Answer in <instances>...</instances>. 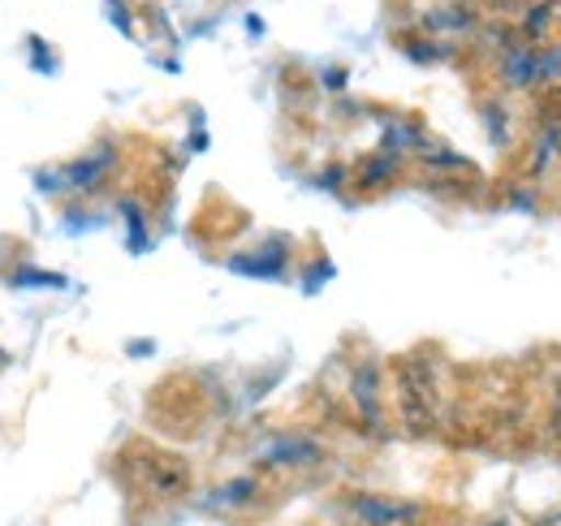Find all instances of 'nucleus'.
<instances>
[{
  "instance_id": "obj_1",
  "label": "nucleus",
  "mask_w": 561,
  "mask_h": 526,
  "mask_svg": "<svg viewBox=\"0 0 561 526\" xmlns=\"http://www.w3.org/2000/svg\"><path fill=\"white\" fill-rule=\"evenodd\" d=\"M398 405L411 432H427V423L436 419V380L432 371H423V358H411L398 371Z\"/></svg>"
},
{
  "instance_id": "obj_2",
  "label": "nucleus",
  "mask_w": 561,
  "mask_h": 526,
  "mask_svg": "<svg viewBox=\"0 0 561 526\" xmlns=\"http://www.w3.org/2000/svg\"><path fill=\"white\" fill-rule=\"evenodd\" d=\"M423 31H427L432 39L476 35V31H480V13H476L471 4H462V0H445V4H436V9L423 13Z\"/></svg>"
},
{
  "instance_id": "obj_3",
  "label": "nucleus",
  "mask_w": 561,
  "mask_h": 526,
  "mask_svg": "<svg viewBox=\"0 0 561 526\" xmlns=\"http://www.w3.org/2000/svg\"><path fill=\"white\" fill-rule=\"evenodd\" d=\"M558 18H561V0H523V9H518V22H514V26H518L523 44L540 48V44H549V39H553Z\"/></svg>"
},
{
  "instance_id": "obj_4",
  "label": "nucleus",
  "mask_w": 561,
  "mask_h": 526,
  "mask_svg": "<svg viewBox=\"0 0 561 526\" xmlns=\"http://www.w3.org/2000/svg\"><path fill=\"white\" fill-rule=\"evenodd\" d=\"M142 483H147V492L151 496H182L186 488H191V470H186V461L178 458H147L142 461Z\"/></svg>"
},
{
  "instance_id": "obj_5",
  "label": "nucleus",
  "mask_w": 561,
  "mask_h": 526,
  "mask_svg": "<svg viewBox=\"0 0 561 526\" xmlns=\"http://www.w3.org/2000/svg\"><path fill=\"white\" fill-rule=\"evenodd\" d=\"M351 510L358 514V523H367V526H398V523H415V518H420V505H411V501H389V496H354Z\"/></svg>"
},
{
  "instance_id": "obj_6",
  "label": "nucleus",
  "mask_w": 561,
  "mask_h": 526,
  "mask_svg": "<svg viewBox=\"0 0 561 526\" xmlns=\"http://www.w3.org/2000/svg\"><path fill=\"white\" fill-rule=\"evenodd\" d=\"M496 82L505 91H531L536 87V48L531 44H514L510 53L496 57Z\"/></svg>"
},
{
  "instance_id": "obj_7",
  "label": "nucleus",
  "mask_w": 561,
  "mask_h": 526,
  "mask_svg": "<svg viewBox=\"0 0 561 526\" xmlns=\"http://www.w3.org/2000/svg\"><path fill=\"white\" fill-rule=\"evenodd\" d=\"M476 44L489 48L492 57H501V53H510L514 44H523V35H518V26H510V22H480Z\"/></svg>"
},
{
  "instance_id": "obj_8",
  "label": "nucleus",
  "mask_w": 561,
  "mask_h": 526,
  "mask_svg": "<svg viewBox=\"0 0 561 526\" xmlns=\"http://www.w3.org/2000/svg\"><path fill=\"white\" fill-rule=\"evenodd\" d=\"M113 164V147L104 142V147H95V156H87V160H78L70 169V186H95L100 178H104V169Z\"/></svg>"
},
{
  "instance_id": "obj_9",
  "label": "nucleus",
  "mask_w": 561,
  "mask_h": 526,
  "mask_svg": "<svg viewBox=\"0 0 561 526\" xmlns=\"http://www.w3.org/2000/svg\"><path fill=\"white\" fill-rule=\"evenodd\" d=\"M536 87H561V39L536 48Z\"/></svg>"
},
{
  "instance_id": "obj_10",
  "label": "nucleus",
  "mask_w": 561,
  "mask_h": 526,
  "mask_svg": "<svg viewBox=\"0 0 561 526\" xmlns=\"http://www.w3.org/2000/svg\"><path fill=\"white\" fill-rule=\"evenodd\" d=\"M480 117H484V126H489L492 147H510V142H514V134H510V113H505L501 100H484V104H480Z\"/></svg>"
},
{
  "instance_id": "obj_11",
  "label": "nucleus",
  "mask_w": 561,
  "mask_h": 526,
  "mask_svg": "<svg viewBox=\"0 0 561 526\" xmlns=\"http://www.w3.org/2000/svg\"><path fill=\"white\" fill-rule=\"evenodd\" d=\"M354 397H358V405H363V419L380 423V405H376V371H371V367H363V371H358V380H354Z\"/></svg>"
},
{
  "instance_id": "obj_12",
  "label": "nucleus",
  "mask_w": 561,
  "mask_h": 526,
  "mask_svg": "<svg viewBox=\"0 0 561 526\" xmlns=\"http://www.w3.org/2000/svg\"><path fill=\"white\" fill-rule=\"evenodd\" d=\"M389 169H393V156H380V160H371V164H363V182H389Z\"/></svg>"
},
{
  "instance_id": "obj_13",
  "label": "nucleus",
  "mask_w": 561,
  "mask_h": 526,
  "mask_svg": "<svg viewBox=\"0 0 561 526\" xmlns=\"http://www.w3.org/2000/svg\"><path fill=\"white\" fill-rule=\"evenodd\" d=\"M536 526H561V514H549V518H540Z\"/></svg>"
}]
</instances>
